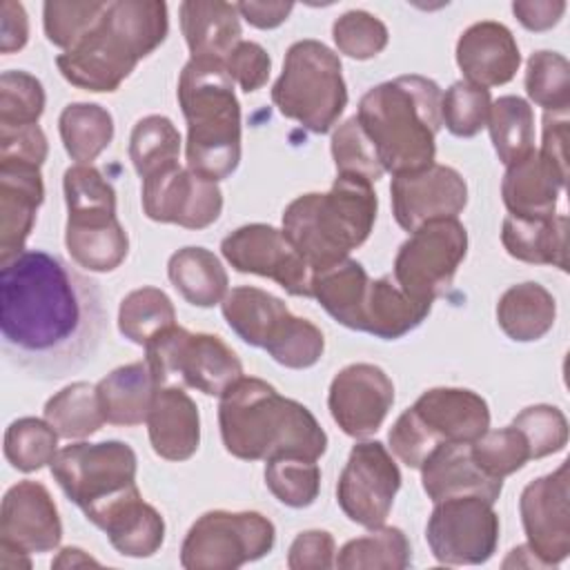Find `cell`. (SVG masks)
Here are the masks:
<instances>
[{
    "instance_id": "43",
    "label": "cell",
    "mask_w": 570,
    "mask_h": 570,
    "mask_svg": "<svg viewBox=\"0 0 570 570\" xmlns=\"http://www.w3.org/2000/svg\"><path fill=\"white\" fill-rule=\"evenodd\" d=\"M58 432L42 419H16L4 432V459L20 472H36L53 461Z\"/></svg>"
},
{
    "instance_id": "24",
    "label": "cell",
    "mask_w": 570,
    "mask_h": 570,
    "mask_svg": "<svg viewBox=\"0 0 570 570\" xmlns=\"http://www.w3.org/2000/svg\"><path fill=\"white\" fill-rule=\"evenodd\" d=\"M42 200L45 185L38 167L0 163V263L24 252Z\"/></svg>"
},
{
    "instance_id": "35",
    "label": "cell",
    "mask_w": 570,
    "mask_h": 570,
    "mask_svg": "<svg viewBox=\"0 0 570 570\" xmlns=\"http://www.w3.org/2000/svg\"><path fill=\"white\" fill-rule=\"evenodd\" d=\"M167 276L176 292L196 307H214L227 296V272L220 258L205 247H183L171 254Z\"/></svg>"
},
{
    "instance_id": "7",
    "label": "cell",
    "mask_w": 570,
    "mask_h": 570,
    "mask_svg": "<svg viewBox=\"0 0 570 570\" xmlns=\"http://www.w3.org/2000/svg\"><path fill=\"white\" fill-rule=\"evenodd\" d=\"M488 428L490 407L483 396L465 387H432L399 414L387 441L401 463L419 470L436 445L472 443Z\"/></svg>"
},
{
    "instance_id": "18",
    "label": "cell",
    "mask_w": 570,
    "mask_h": 570,
    "mask_svg": "<svg viewBox=\"0 0 570 570\" xmlns=\"http://www.w3.org/2000/svg\"><path fill=\"white\" fill-rule=\"evenodd\" d=\"M570 479L568 461L554 472L530 481L519 499L530 552L546 566H559L570 554Z\"/></svg>"
},
{
    "instance_id": "11",
    "label": "cell",
    "mask_w": 570,
    "mask_h": 570,
    "mask_svg": "<svg viewBox=\"0 0 570 570\" xmlns=\"http://www.w3.org/2000/svg\"><path fill=\"white\" fill-rule=\"evenodd\" d=\"M276 543L274 523L254 510H209L187 530L180 566L187 570H236L263 559Z\"/></svg>"
},
{
    "instance_id": "39",
    "label": "cell",
    "mask_w": 570,
    "mask_h": 570,
    "mask_svg": "<svg viewBox=\"0 0 570 570\" xmlns=\"http://www.w3.org/2000/svg\"><path fill=\"white\" fill-rule=\"evenodd\" d=\"M45 421L62 439H87L100 430L105 414L100 410L96 385L85 381L69 383L45 403Z\"/></svg>"
},
{
    "instance_id": "34",
    "label": "cell",
    "mask_w": 570,
    "mask_h": 570,
    "mask_svg": "<svg viewBox=\"0 0 570 570\" xmlns=\"http://www.w3.org/2000/svg\"><path fill=\"white\" fill-rule=\"evenodd\" d=\"M367 285L370 276L365 267L350 256L312 274V296L336 323L356 332H361V309Z\"/></svg>"
},
{
    "instance_id": "4",
    "label": "cell",
    "mask_w": 570,
    "mask_h": 570,
    "mask_svg": "<svg viewBox=\"0 0 570 570\" xmlns=\"http://www.w3.org/2000/svg\"><path fill=\"white\" fill-rule=\"evenodd\" d=\"M167 4L160 0L109 2L100 22L56 58L67 82L94 94L116 91L167 38Z\"/></svg>"
},
{
    "instance_id": "53",
    "label": "cell",
    "mask_w": 570,
    "mask_h": 570,
    "mask_svg": "<svg viewBox=\"0 0 570 570\" xmlns=\"http://www.w3.org/2000/svg\"><path fill=\"white\" fill-rule=\"evenodd\" d=\"M47 136L40 125L0 127V163L42 167L47 160Z\"/></svg>"
},
{
    "instance_id": "59",
    "label": "cell",
    "mask_w": 570,
    "mask_h": 570,
    "mask_svg": "<svg viewBox=\"0 0 570 570\" xmlns=\"http://www.w3.org/2000/svg\"><path fill=\"white\" fill-rule=\"evenodd\" d=\"M236 11L256 29H274L294 11L292 2H238Z\"/></svg>"
},
{
    "instance_id": "26",
    "label": "cell",
    "mask_w": 570,
    "mask_h": 570,
    "mask_svg": "<svg viewBox=\"0 0 570 570\" xmlns=\"http://www.w3.org/2000/svg\"><path fill=\"white\" fill-rule=\"evenodd\" d=\"M563 187H566V176H561L534 149L523 160L508 165L501 180V196L510 216L550 218L554 216Z\"/></svg>"
},
{
    "instance_id": "13",
    "label": "cell",
    "mask_w": 570,
    "mask_h": 570,
    "mask_svg": "<svg viewBox=\"0 0 570 570\" xmlns=\"http://www.w3.org/2000/svg\"><path fill=\"white\" fill-rule=\"evenodd\" d=\"M492 505L474 494L436 501L425 525L432 557L443 566L485 563L499 546V514Z\"/></svg>"
},
{
    "instance_id": "52",
    "label": "cell",
    "mask_w": 570,
    "mask_h": 570,
    "mask_svg": "<svg viewBox=\"0 0 570 570\" xmlns=\"http://www.w3.org/2000/svg\"><path fill=\"white\" fill-rule=\"evenodd\" d=\"M521 432L528 443L530 459H543L557 454L568 443L566 414L554 405H528L510 423Z\"/></svg>"
},
{
    "instance_id": "55",
    "label": "cell",
    "mask_w": 570,
    "mask_h": 570,
    "mask_svg": "<svg viewBox=\"0 0 570 570\" xmlns=\"http://www.w3.org/2000/svg\"><path fill=\"white\" fill-rule=\"evenodd\" d=\"M336 543L327 530L298 532L287 552L292 570H327L334 566Z\"/></svg>"
},
{
    "instance_id": "30",
    "label": "cell",
    "mask_w": 570,
    "mask_h": 570,
    "mask_svg": "<svg viewBox=\"0 0 570 570\" xmlns=\"http://www.w3.org/2000/svg\"><path fill=\"white\" fill-rule=\"evenodd\" d=\"M501 243L505 252L523 263L552 265L568 269V216L517 218L505 216L501 225Z\"/></svg>"
},
{
    "instance_id": "45",
    "label": "cell",
    "mask_w": 570,
    "mask_h": 570,
    "mask_svg": "<svg viewBox=\"0 0 570 570\" xmlns=\"http://www.w3.org/2000/svg\"><path fill=\"white\" fill-rule=\"evenodd\" d=\"M267 490L287 508H307L321 490V468L316 461L283 456L265 465Z\"/></svg>"
},
{
    "instance_id": "10",
    "label": "cell",
    "mask_w": 570,
    "mask_h": 570,
    "mask_svg": "<svg viewBox=\"0 0 570 570\" xmlns=\"http://www.w3.org/2000/svg\"><path fill=\"white\" fill-rule=\"evenodd\" d=\"M145 363L156 376L158 385L180 376L187 387L207 396H223L243 376V363L236 352L216 334L189 332L171 325L145 345Z\"/></svg>"
},
{
    "instance_id": "38",
    "label": "cell",
    "mask_w": 570,
    "mask_h": 570,
    "mask_svg": "<svg viewBox=\"0 0 570 570\" xmlns=\"http://www.w3.org/2000/svg\"><path fill=\"white\" fill-rule=\"evenodd\" d=\"M499 160L508 167L534 151V114L528 100L501 96L492 102L488 125Z\"/></svg>"
},
{
    "instance_id": "47",
    "label": "cell",
    "mask_w": 570,
    "mask_h": 570,
    "mask_svg": "<svg viewBox=\"0 0 570 570\" xmlns=\"http://www.w3.org/2000/svg\"><path fill=\"white\" fill-rule=\"evenodd\" d=\"M490 107V89L456 80L441 96V120L452 136L472 138L488 125Z\"/></svg>"
},
{
    "instance_id": "29",
    "label": "cell",
    "mask_w": 570,
    "mask_h": 570,
    "mask_svg": "<svg viewBox=\"0 0 570 570\" xmlns=\"http://www.w3.org/2000/svg\"><path fill=\"white\" fill-rule=\"evenodd\" d=\"M158 387L160 385L145 361L116 367L96 385L105 421L125 428L145 423Z\"/></svg>"
},
{
    "instance_id": "51",
    "label": "cell",
    "mask_w": 570,
    "mask_h": 570,
    "mask_svg": "<svg viewBox=\"0 0 570 570\" xmlns=\"http://www.w3.org/2000/svg\"><path fill=\"white\" fill-rule=\"evenodd\" d=\"M332 38L336 49L347 58L370 60L387 47L390 33L387 27L374 13L352 9L334 20Z\"/></svg>"
},
{
    "instance_id": "46",
    "label": "cell",
    "mask_w": 570,
    "mask_h": 570,
    "mask_svg": "<svg viewBox=\"0 0 570 570\" xmlns=\"http://www.w3.org/2000/svg\"><path fill=\"white\" fill-rule=\"evenodd\" d=\"M325 350L323 332L307 318L289 314L272 341L265 345V352L283 367L305 370L321 361Z\"/></svg>"
},
{
    "instance_id": "60",
    "label": "cell",
    "mask_w": 570,
    "mask_h": 570,
    "mask_svg": "<svg viewBox=\"0 0 570 570\" xmlns=\"http://www.w3.org/2000/svg\"><path fill=\"white\" fill-rule=\"evenodd\" d=\"M53 568H78V566H100L94 557H89L85 550L80 548H62L60 554L53 559L51 563Z\"/></svg>"
},
{
    "instance_id": "5",
    "label": "cell",
    "mask_w": 570,
    "mask_h": 570,
    "mask_svg": "<svg viewBox=\"0 0 570 570\" xmlns=\"http://www.w3.org/2000/svg\"><path fill=\"white\" fill-rule=\"evenodd\" d=\"M176 94L187 120V167L214 183L232 176L240 163V105L225 62L189 58Z\"/></svg>"
},
{
    "instance_id": "32",
    "label": "cell",
    "mask_w": 570,
    "mask_h": 570,
    "mask_svg": "<svg viewBox=\"0 0 570 570\" xmlns=\"http://www.w3.org/2000/svg\"><path fill=\"white\" fill-rule=\"evenodd\" d=\"M220 309L227 325L243 343L263 350L283 321L292 314L278 296L249 285L229 289L220 303Z\"/></svg>"
},
{
    "instance_id": "9",
    "label": "cell",
    "mask_w": 570,
    "mask_h": 570,
    "mask_svg": "<svg viewBox=\"0 0 570 570\" xmlns=\"http://www.w3.org/2000/svg\"><path fill=\"white\" fill-rule=\"evenodd\" d=\"M49 465L60 490L91 523L114 503L140 492L136 485V452L122 441L71 443L58 450Z\"/></svg>"
},
{
    "instance_id": "22",
    "label": "cell",
    "mask_w": 570,
    "mask_h": 570,
    "mask_svg": "<svg viewBox=\"0 0 570 570\" xmlns=\"http://www.w3.org/2000/svg\"><path fill=\"white\" fill-rule=\"evenodd\" d=\"M456 65L468 82L488 89L505 85L517 76L521 53L505 24L481 20L459 36Z\"/></svg>"
},
{
    "instance_id": "25",
    "label": "cell",
    "mask_w": 570,
    "mask_h": 570,
    "mask_svg": "<svg viewBox=\"0 0 570 570\" xmlns=\"http://www.w3.org/2000/svg\"><path fill=\"white\" fill-rule=\"evenodd\" d=\"M147 432L151 450L167 461H187L200 445V414L196 401L178 385L158 387Z\"/></svg>"
},
{
    "instance_id": "58",
    "label": "cell",
    "mask_w": 570,
    "mask_h": 570,
    "mask_svg": "<svg viewBox=\"0 0 570 570\" xmlns=\"http://www.w3.org/2000/svg\"><path fill=\"white\" fill-rule=\"evenodd\" d=\"M29 40V18L20 2L4 0L0 4V51H20Z\"/></svg>"
},
{
    "instance_id": "14",
    "label": "cell",
    "mask_w": 570,
    "mask_h": 570,
    "mask_svg": "<svg viewBox=\"0 0 570 570\" xmlns=\"http://www.w3.org/2000/svg\"><path fill=\"white\" fill-rule=\"evenodd\" d=\"M65 203V245L71 261L89 272H114L129 252V236L116 216V191L85 187Z\"/></svg>"
},
{
    "instance_id": "42",
    "label": "cell",
    "mask_w": 570,
    "mask_h": 570,
    "mask_svg": "<svg viewBox=\"0 0 570 570\" xmlns=\"http://www.w3.org/2000/svg\"><path fill=\"white\" fill-rule=\"evenodd\" d=\"M525 94L548 114H568L570 62L557 51H534L525 67Z\"/></svg>"
},
{
    "instance_id": "27",
    "label": "cell",
    "mask_w": 570,
    "mask_h": 570,
    "mask_svg": "<svg viewBox=\"0 0 570 570\" xmlns=\"http://www.w3.org/2000/svg\"><path fill=\"white\" fill-rule=\"evenodd\" d=\"M178 16L191 58L225 62L240 42L236 4L223 0H185L178 7Z\"/></svg>"
},
{
    "instance_id": "16",
    "label": "cell",
    "mask_w": 570,
    "mask_h": 570,
    "mask_svg": "<svg viewBox=\"0 0 570 570\" xmlns=\"http://www.w3.org/2000/svg\"><path fill=\"white\" fill-rule=\"evenodd\" d=\"M220 252L240 274L272 278L292 296H312V269L283 229L265 223L243 225L223 238Z\"/></svg>"
},
{
    "instance_id": "20",
    "label": "cell",
    "mask_w": 570,
    "mask_h": 570,
    "mask_svg": "<svg viewBox=\"0 0 570 570\" xmlns=\"http://www.w3.org/2000/svg\"><path fill=\"white\" fill-rule=\"evenodd\" d=\"M390 194L394 220L405 232H414L428 220L456 218L468 205L463 176L454 167L436 163L419 171L394 176Z\"/></svg>"
},
{
    "instance_id": "31",
    "label": "cell",
    "mask_w": 570,
    "mask_h": 570,
    "mask_svg": "<svg viewBox=\"0 0 570 570\" xmlns=\"http://www.w3.org/2000/svg\"><path fill=\"white\" fill-rule=\"evenodd\" d=\"M432 303L410 298L392 276L370 278L363 309L361 332H367L383 341H394L419 327L430 314Z\"/></svg>"
},
{
    "instance_id": "50",
    "label": "cell",
    "mask_w": 570,
    "mask_h": 570,
    "mask_svg": "<svg viewBox=\"0 0 570 570\" xmlns=\"http://www.w3.org/2000/svg\"><path fill=\"white\" fill-rule=\"evenodd\" d=\"M332 158L336 176H358L376 183L385 171L356 116L347 118L332 134Z\"/></svg>"
},
{
    "instance_id": "57",
    "label": "cell",
    "mask_w": 570,
    "mask_h": 570,
    "mask_svg": "<svg viewBox=\"0 0 570 570\" xmlns=\"http://www.w3.org/2000/svg\"><path fill=\"white\" fill-rule=\"evenodd\" d=\"M512 13L528 31H548L559 24L566 13L563 0H521L512 2Z\"/></svg>"
},
{
    "instance_id": "1",
    "label": "cell",
    "mask_w": 570,
    "mask_h": 570,
    "mask_svg": "<svg viewBox=\"0 0 570 570\" xmlns=\"http://www.w3.org/2000/svg\"><path fill=\"white\" fill-rule=\"evenodd\" d=\"M0 265L4 356L36 376H65L91 358L102 330L96 283L42 249Z\"/></svg>"
},
{
    "instance_id": "40",
    "label": "cell",
    "mask_w": 570,
    "mask_h": 570,
    "mask_svg": "<svg viewBox=\"0 0 570 570\" xmlns=\"http://www.w3.org/2000/svg\"><path fill=\"white\" fill-rule=\"evenodd\" d=\"M171 325H176L174 303L158 287H138L120 301L118 330L136 345H147Z\"/></svg>"
},
{
    "instance_id": "48",
    "label": "cell",
    "mask_w": 570,
    "mask_h": 570,
    "mask_svg": "<svg viewBox=\"0 0 570 570\" xmlns=\"http://www.w3.org/2000/svg\"><path fill=\"white\" fill-rule=\"evenodd\" d=\"M42 82L22 71L9 69L0 76V127H27L38 125L45 111Z\"/></svg>"
},
{
    "instance_id": "56",
    "label": "cell",
    "mask_w": 570,
    "mask_h": 570,
    "mask_svg": "<svg viewBox=\"0 0 570 570\" xmlns=\"http://www.w3.org/2000/svg\"><path fill=\"white\" fill-rule=\"evenodd\" d=\"M539 154L568 178V114H543V142Z\"/></svg>"
},
{
    "instance_id": "54",
    "label": "cell",
    "mask_w": 570,
    "mask_h": 570,
    "mask_svg": "<svg viewBox=\"0 0 570 570\" xmlns=\"http://www.w3.org/2000/svg\"><path fill=\"white\" fill-rule=\"evenodd\" d=\"M225 69L245 94H252L267 82L272 71V58L258 42L240 40L225 58Z\"/></svg>"
},
{
    "instance_id": "15",
    "label": "cell",
    "mask_w": 570,
    "mask_h": 570,
    "mask_svg": "<svg viewBox=\"0 0 570 570\" xmlns=\"http://www.w3.org/2000/svg\"><path fill=\"white\" fill-rule=\"evenodd\" d=\"M399 488L401 470L387 448L381 441H361L350 450L338 474L336 501L350 521L379 528L385 523Z\"/></svg>"
},
{
    "instance_id": "6",
    "label": "cell",
    "mask_w": 570,
    "mask_h": 570,
    "mask_svg": "<svg viewBox=\"0 0 570 570\" xmlns=\"http://www.w3.org/2000/svg\"><path fill=\"white\" fill-rule=\"evenodd\" d=\"M379 200L370 180L336 176L330 191L296 196L283 212V234L312 274L332 267L363 245L374 227Z\"/></svg>"
},
{
    "instance_id": "44",
    "label": "cell",
    "mask_w": 570,
    "mask_h": 570,
    "mask_svg": "<svg viewBox=\"0 0 570 570\" xmlns=\"http://www.w3.org/2000/svg\"><path fill=\"white\" fill-rule=\"evenodd\" d=\"M109 2L100 0H49L42 7L45 36L51 45L69 51L73 49L105 16Z\"/></svg>"
},
{
    "instance_id": "36",
    "label": "cell",
    "mask_w": 570,
    "mask_h": 570,
    "mask_svg": "<svg viewBox=\"0 0 570 570\" xmlns=\"http://www.w3.org/2000/svg\"><path fill=\"white\" fill-rule=\"evenodd\" d=\"M65 151L76 165H91L114 140V118L96 102H69L58 118Z\"/></svg>"
},
{
    "instance_id": "23",
    "label": "cell",
    "mask_w": 570,
    "mask_h": 570,
    "mask_svg": "<svg viewBox=\"0 0 570 570\" xmlns=\"http://www.w3.org/2000/svg\"><path fill=\"white\" fill-rule=\"evenodd\" d=\"M421 483L432 503L474 494L490 503L501 497L503 479L483 472L470 454V443H441L421 463Z\"/></svg>"
},
{
    "instance_id": "2",
    "label": "cell",
    "mask_w": 570,
    "mask_h": 570,
    "mask_svg": "<svg viewBox=\"0 0 570 570\" xmlns=\"http://www.w3.org/2000/svg\"><path fill=\"white\" fill-rule=\"evenodd\" d=\"M218 428L225 450L243 461H316L327 450V434L316 416L256 376H240L223 392Z\"/></svg>"
},
{
    "instance_id": "33",
    "label": "cell",
    "mask_w": 570,
    "mask_h": 570,
    "mask_svg": "<svg viewBox=\"0 0 570 570\" xmlns=\"http://www.w3.org/2000/svg\"><path fill=\"white\" fill-rule=\"evenodd\" d=\"M557 318L554 296L539 283L525 281L508 287L497 303V323L517 343L543 338Z\"/></svg>"
},
{
    "instance_id": "49",
    "label": "cell",
    "mask_w": 570,
    "mask_h": 570,
    "mask_svg": "<svg viewBox=\"0 0 570 570\" xmlns=\"http://www.w3.org/2000/svg\"><path fill=\"white\" fill-rule=\"evenodd\" d=\"M470 454L476 465L490 476L505 479L530 461V450L521 432L512 425L501 430H485L470 443Z\"/></svg>"
},
{
    "instance_id": "12",
    "label": "cell",
    "mask_w": 570,
    "mask_h": 570,
    "mask_svg": "<svg viewBox=\"0 0 570 570\" xmlns=\"http://www.w3.org/2000/svg\"><path fill=\"white\" fill-rule=\"evenodd\" d=\"M465 254L468 232L459 218L428 220L399 247L392 278L410 298L434 303L450 289Z\"/></svg>"
},
{
    "instance_id": "21",
    "label": "cell",
    "mask_w": 570,
    "mask_h": 570,
    "mask_svg": "<svg viewBox=\"0 0 570 570\" xmlns=\"http://www.w3.org/2000/svg\"><path fill=\"white\" fill-rule=\"evenodd\" d=\"M62 523L49 490L38 481H18L2 497L0 546L33 552H51L60 546Z\"/></svg>"
},
{
    "instance_id": "3",
    "label": "cell",
    "mask_w": 570,
    "mask_h": 570,
    "mask_svg": "<svg viewBox=\"0 0 570 570\" xmlns=\"http://www.w3.org/2000/svg\"><path fill=\"white\" fill-rule=\"evenodd\" d=\"M441 87L425 76H399L358 100L356 120L383 171L392 176L434 165L441 120Z\"/></svg>"
},
{
    "instance_id": "8",
    "label": "cell",
    "mask_w": 570,
    "mask_h": 570,
    "mask_svg": "<svg viewBox=\"0 0 570 570\" xmlns=\"http://www.w3.org/2000/svg\"><path fill=\"white\" fill-rule=\"evenodd\" d=\"M278 111L312 134H327L347 107V87L338 56L318 40L289 45L283 71L272 87Z\"/></svg>"
},
{
    "instance_id": "37",
    "label": "cell",
    "mask_w": 570,
    "mask_h": 570,
    "mask_svg": "<svg viewBox=\"0 0 570 570\" xmlns=\"http://www.w3.org/2000/svg\"><path fill=\"white\" fill-rule=\"evenodd\" d=\"M412 563V548L401 528H370L365 537L350 539L336 554L343 570H403Z\"/></svg>"
},
{
    "instance_id": "17",
    "label": "cell",
    "mask_w": 570,
    "mask_h": 570,
    "mask_svg": "<svg viewBox=\"0 0 570 570\" xmlns=\"http://www.w3.org/2000/svg\"><path fill=\"white\" fill-rule=\"evenodd\" d=\"M142 212L156 223L205 229L223 212V191L218 183L174 163L142 180Z\"/></svg>"
},
{
    "instance_id": "19",
    "label": "cell",
    "mask_w": 570,
    "mask_h": 570,
    "mask_svg": "<svg viewBox=\"0 0 570 570\" xmlns=\"http://www.w3.org/2000/svg\"><path fill=\"white\" fill-rule=\"evenodd\" d=\"M394 403V383L374 363H352L330 383L327 407L334 423L352 439L372 436Z\"/></svg>"
},
{
    "instance_id": "41",
    "label": "cell",
    "mask_w": 570,
    "mask_h": 570,
    "mask_svg": "<svg viewBox=\"0 0 570 570\" xmlns=\"http://www.w3.org/2000/svg\"><path fill=\"white\" fill-rule=\"evenodd\" d=\"M180 134L167 116L140 118L129 136V158L136 174L145 180L151 174L178 163Z\"/></svg>"
},
{
    "instance_id": "28",
    "label": "cell",
    "mask_w": 570,
    "mask_h": 570,
    "mask_svg": "<svg viewBox=\"0 0 570 570\" xmlns=\"http://www.w3.org/2000/svg\"><path fill=\"white\" fill-rule=\"evenodd\" d=\"M94 525L107 534L114 550L122 557H151L165 541V519L154 505L142 501L140 492L114 503Z\"/></svg>"
}]
</instances>
